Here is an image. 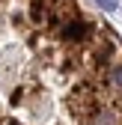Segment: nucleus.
<instances>
[{
    "mask_svg": "<svg viewBox=\"0 0 122 125\" xmlns=\"http://www.w3.org/2000/svg\"><path fill=\"white\" fill-rule=\"evenodd\" d=\"M0 125H122V39L83 0H0Z\"/></svg>",
    "mask_w": 122,
    "mask_h": 125,
    "instance_id": "nucleus-1",
    "label": "nucleus"
},
{
    "mask_svg": "<svg viewBox=\"0 0 122 125\" xmlns=\"http://www.w3.org/2000/svg\"><path fill=\"white\" fill-rule=\"evenodd\" d=\"M101 6H107V9H110V6H116V0H101Z\"/></svg>",
    "mask_w": 122,
    "mask_h": 125,
    "instance_id": "nucleus-2",
    "label": "nucleus"
}]
</instances>
